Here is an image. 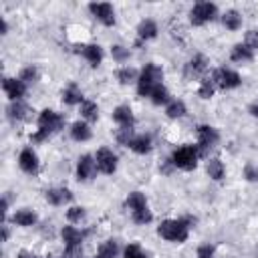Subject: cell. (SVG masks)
I'll list each match as a JSON object with an SVG mask.
<instances>
[{"label":"cell","instance_id":"obj_1","mask_svg":"<svg viewBox=\"0 0 258 258\" xmlns=\"http://www.w3.org/2000/svg\"><path fill=\"white\" fill-rule=\"evenodd\" d=\"M64 125V117L58 115L56 111H50V109H44L40 115H38V131L32 135L34 141H44L48 139L50 135L58 133Z\"/></svg>","mask_w":258,"mask_h":258},{"label":"cell","instance_id":"obj_2","mask_svg":"<svg viewBox=\"0 0 258 258\" xmlns=\"http://www.w3.org/2000/svg\"><path fill=\"white\" fill-rule=\"evenodd\" d=\"M161 79H163V71L157 64L153 62L145 64L137 79V93L141 97H151V93L161 85Z\"/></svg>","mask_w":258,"mask_h":258},{"label":"cell","instance_id":"obj_3","mask_svg":"<svg viewBox=\"0 0 258 258\" xmlns=\"http://www.w3.org/2000/svg\"><path fill=\"white\" fill-rule=\"evenodd\" d=\"M157 234L169 242H185L189 236V220H165L159 224Z\"/></svg>","mask_w":258,"mask_h":258},{"label":"cell","instance_id":"obj_4","mask_svg":"<svg viewBox=\"0 0 258 258\" xmlns=\"http://www.w3.org/2000/svg\"><path fill=\"white\" fill-rule=\"evenodd\" d=\"M125 206L131 212V218H133L135 224H149L153 220V216L147 208V200L141 191H131L125 200Z\"/></svg>","mask_w":258,"mask_h":258},{"label":"cell","instance_id":"obj_5","mask_svg":"<svg viewBox=\"0 0 258 258\" xmlns=\"http://www.w3.org/2000/svg\"><path fill=\"white\" fill-rule=\"evenodd\" d=\"M198 157H200V151H198V145H183L179 149L173 151L171 155V163L179 169H194L198 165Z\"/></svg>","mask_w":258,"mask_h":258},{"label":"cell","instance_id":"obj_6","mask_svg":"<svg viewBox=\"0 0 258 258\" xmlns=\"http://www.w3.org/2000/svg\"><path fill=\"white\" fill-rule=\"evenodd\" d=\"M216 14H218L216 4H212V2H198V4H194L191 12H189V20H191L194 26H202V24L214 20Z\"/></svg>","mask_w":258,"mask_h":258},{"label":"cell","instance_id":"obj_7","mask_svg":"<svg viewBox=\"0 0 258 258\" xmlns=\"http://www.w3.org/2000/svg\"><path fill=\"white\" fill-rule=\"evenodd\" d=\"M83 238H85V232L77 230L75 226H64L62 228V240H64V246H67V256H75V254L81 252Z\"/></svg>","mask_w":258,"mask_h":258},{"label":"cell","instance_id":"obj_8","mask_svg":"<svg viewBox=\"0 0 258 258\" xmlns=\"http://www.w3.org/2000/svg\"><path fill=\"white\" fill-rule=\"evenodd\" d=\"M212 81L220 89H236L242 83L240 75L236 71H232V69H216L214 75H212Z\"/></svg>","mask_w":258,"mask_h":258},{"label":"cell","instance_id":"obj_9","mask_svg":"<svg viewBox=\"0 0 258 258\" xmlns=\"http://www.w3.org/2000/svg\"><path fill=\"white\" fill-rule=\"evenodd\" d=\"M218 139H220V135H218V131L214 127L200 125L198 127V151H200V155H206L208 149H212L218 143Z\"/></svg>","mask_w":258,"mask_h":258},{"label":"cell","instance_id":"obj_10","mask_svg":"<svg viewBox=\"0 0 258 258\" xmlns=\"http://www.w3.org/2000/svg\"><path fill=\"white\" fill-rule=\"evenodd\" d=\"M95 161H97V169L103 171V173H107V175L115 173V169H117V155L111 149H107V147H101L97 151Z\"/></svg>","mask_w":258,"mask_h":258},{"label":"cell","instance_id":"obj_11","mask_svg":"<svg viewBox=\"0 0 258 258\" xmlns=\"http://www.w3.org/2000/svg\"><path fill=\"white\" fill-rule=\"evenodd\" d=\"M89 10L93 12V16L97 20H101L105 26H113L115 24V10L109 2H91Z\"/></svg>","mask_w":258,"mask_h":258},{"label":"cell","instance_id":"obj_12","mask_svg":"<svg viewBox=\"0 0 258 258\" xmlns=\"http://www.w3.org/2000/svg\"><path fill=\"white\" fill-rule=\"evenodd\" d=\"M2 89L6 93V97L10 101H20L26 93V83H22L20 79H12V77H4L2 79Z\"/></svg>","mask_w":258,"mask_h":258},{"label":"cell","instance_id":"obj_13","mask_svg":"<svg viewBox=\"0 0 258 258\" xmlns=\"http://www.w3.org/2000/svg\"><path fill=\"white\" fill-rule=\"evenodd\" d=\"M97 173V161L93 155H81L77 163V177L79 181H89Z\"/></svg>","mask_w":258,"mask_h":258},{"label":"cell","instance_id":"obj_14","mask_svg":"<svg viewBox=\"0 0 258 258\" xmlns=\"http://www.w3.org/2000/svg\"><path fill=\"white\" fill-rule=\"evenodd\" d=\"M18 165H20V169L24 171V173H36L38 171V155L30 149V147H26V149H22L20 151V155H18Z\"/></svg>","mask_w":258,"mask_h":258},{"label":"cell","instance_id":"obj_15","mask_svg":"<svg viewBox=\"0 0 258 258\" xmlns=\"http://www.w3.org/2000/svg\"><path fill=\"white\" fill-rule=\"evenodd\" d=\"M46 202L52 204V206H64L73 200V194L67 189V187H52V189H46Z\"/></svg>","mask_w":258,"mask_h":258},{"label":"cell","instance_id":"obj_16","mask_svg":"<svg viewBox=\"0 0 258 258\" xmlns=\"http://www.w3.org/2000/svg\"><path fill=\"white\" fill-rule=\"evenodd\" d=\"M113 121L121 127V129H131L133 127V113L129 109V105H119L113 111Z\"/></svg>","mask_w":258,"mask_h":258},{"label":"cell","instance_id":"obj_17","mask_svg":"<svg viewBox=\"0 0 258 258\" xmlns=\"http://www.w3.org/2000/svg\"><path fill=\"white\" fill-rule=\"evenodd\" d=\"M77 52H81L89 62L91 67H99L101 60H103V50L99 44H87V46H77Z\"/></svg>","mask_w":258,"mask_h":258},{"label":"cell","instance_id":"obj_18","mask_svg":"<svg viewBox=\"0 0 258 258\" xmlns=\"http://www.w3.org/2000/svg\"><path fill=\"white\" fill-rule=\"evenodd\" d=\"M127 147H129L131 151H135V153H141V155H143V153H149V151H151V137L145 135V133L133 135V137L129 139Z\"/></svg>","mask_w":258,"mask_h":258},{"label":"cell","instance_id":"obj_19","mask_svg":"<svg viewBox=\"0 0 258 258\" xmlns=\"http://www.w3.org/2000/svg\"><path fill=\"white\" fill-rule=\"evenodd\" d=\"M28 113H30V109L22 101H12L6 109V115H8L10 121H24L28 117Z\"/></svg>","mask_w":258,"mask_h":258},{"label":"cell","instance_id":"obj_20","mask_svg":"<svg viewBox=\"0 0 258 258\" xmlns=\"http://www.w3.org/2000/svg\"><path fill=\"white\" fill-rule=\"evenodd\" d=\"M206 67H208L206 58H204L202 54H198V56H194V58L185 64V77H187V79H196V77H200V75L206 71Z\"/></svg>","mask_w":258,"mask_h":258},{"label":"cell","instance_id":"obj_21","mask_svg":"<svg viewBox=\"0 0 258 258\" xmlns=\"http://www.w3.org/2000/svg\"><path fill=\"white\" fill-rule=\"evenodd\" d=\"M36 214L32 212V210H28V208H22V210H18L14 216H12V222L16 224V226H22V228H28V226H34L36 224Z\"/></svg>","mask_w":258,"mask_h":258},{"label":"cell","instance_id":"obj_22","mask_svg":"<svg viewBox=\"0 0 258 258\" xmlns=\"http://www.w3.org/2000/svg\"><path fill=\"white\" fill-rule=\"evenodd\" d=\"M157 34V24L153 22V20H141L139 22V26H137V36H139V42L141 40H149V38H153Z\"/></svg>","mask_w":258,"mask_h":258},{"label":"cell","instance_id":"obj_23","mask_svg":"<svg viewBox=\"0 0 258 258\" xmlns=\"http://www.w3.org/2000/svg\"><path fill=\"white\" fill-rule=\"evenodd\" d=\"M85 99H83V93H81V89L73 83V85H69L64 91H62V103H67V105H77V103H83Z\"/></svg>","mask_w":258,"mask_h":258},{"label":"cell","instance_id":"obj_24","mask_svg":"<svg viewBox=\"0 0 258 258\" xmlns=\"http://www.w3.org/2000/svg\"><path fill=\"white\" fill-rule=\"evenodd\" d=\"M222 24L228 28V30H238L242 26V16L238 10H226L224 16H222Z\"/></svg>","mask_w":258,"mask_h":258},{"label":"cell","instance_id":"obj_25","mask_svg":"<svg viewBox=\"0 0 258 258\" xmlns=\"http://www.w3.org/2000/svg\"><path fill=\"white\" fill-rule=\"evenodd\" d=\"M71 137L75 141H87V139H91V127L87 123H83V121H77L71 127Z\"/></svg>","mask_w":258,"mask_h":258},{"label":"cell","instance_id":"obj_26","mask_svg":"<svg viewBox=\"0 0 258 258\" xmlns=\"http://www.w3.org/2000/svg\"><path fill=\"white\" fill-rule=\"evenodd\" d=\"M254 50L248 44H236L232 48V60L234 62H244V60H252Z\"/></svg>","mask_w":258,"mask_h":258},{"label":"cell","instance_id":"obj_27","mask_svg":"<svg viewBox=\"0 0 258 258\" xmlns=\"http://www.w3.org/2000/svg\"><path fill=\"white\" fill-rule=\"evenodd\" d=\"M81 115H83V119H87V121H97V119H99V107H97V103H93V101H83V103H81Z\"/></svg>","mask_w":258,"mask_h":258},{"label":"cell","instance_id":"obj_28","mask_svg":"<svg viewBox=\"0 0 258 258\" xmlns=\"http://www.w3.org/2000/svg\"><path fill=\"white\" fill-rule=\"evenodd\" d=\"M119 254V246L115 240H107L105 244H101L99 252H97V258H117Z\"/></svg>","mask_w":258,"mask_h":258},{"label":"cell","instance_id":"obj_29","mask_svg":"<svg viewBox=\"0 0 258 258\" xmlns=\"http://www.w3.org/2000/svg\"><path fill=\"white\" fill-rule=\"evenodd\" d=\"M208 175L216 181H220L224 177V163L220 159H210L208 161Z\"/></svg>","mask_w":258,"mask_h":258},{"label":"cell","instance_id":"obj_30","mask_svg":"<svg viewBox=\"0 0 258 258\" xmlns=\"http://www.w3.org/2000/svg\"><path fill=\"white\" fill-rule=\"evenodd\" d=\"M165 113H167V117H171V119H179V117L185 115V103H183V101H171V103L167 105Z\"/></svg>","mask_w":258,"mask_h":258},{"label":"cell","instance_id":"obj_31","mask_svg":"<svg viewBox=\"0 0 258 258\" xmlns=\"http://www.w3.org/2000/svg\"><path fill=\"white\" fill-rule=\"evenodd\" d=\"M117 79H119L121 85H129V83L137 81V71L131 69V67H123V69L117 71Z\"/></svg>","mask_w":258,"mask_h":258},{"label":"cell","instance_id":"obj_32","mask_svg":"<svg viewBox=\"0 0 258 258\" xmlns=\"http://www.w3.org/2000/svg\"><path fill=\"white\" fill-rule=\"evenodd\" d=\"M214 89H216V85H214L212 77H210V79H202V81H200V89H198V95H200L202 99H210V97L214 95Z\"/></svg>","mask_w":258,"mask_h":258},{"label":"cell","instance_id":"obj_33","mask_svg":"<svg viewBox=\"0 0 258 258\" xmlns=\"http://www.w3.org/2000/svg\"><path fill=\"white\" fill-rule=\"evenodd\" d=\"M151 101H153L155 105H163V103H167V101H169V93H167V89H165L163 85H159V87L151 93Z\"/></svg>","mask_w":258,"mask_h":258},{"label":"cell","instance_id":"obj_34","mask_svg":"<svg viewBox=\"0 0 258 258\" xmlns=\"http://www.w3.org/2000/svg\"><path fill=\"white\" fill-rule=\"evenodd\" d=\"M111 56L117 60V62H125L127 58H129V48H125V46H119V44H115L113 48H111Z\"/></svg>","mask_w":258,"mask_h":258},{"label":"cell","instance_id":"obj_35","mask_svg":"<svg viewBox=\"0 0 258 258\" xmlns=\"http://www.w3.org/2000/svg\"><path fill=\"white\" fill-rule=\"evenodd\" d=\"M22 83H34L36 79H38V71H36V67H26V69H22V73H20V77H18Z\"/></svg>","mask_w":258,"mask_h":258},{"label":"cell","instance_id":"obj_36","mask_svg":"<svg viewBox=\"0 0 258 258\" xmlns=\"http://www.w3.org/2000/svg\"><path fill=\"white\" fill-rule=\"evenodd\" d=\"M67 218L69 222H81L85 218V208H79V206H73L67 210Z\"/></svg>","mask_w":258,"mask_h":258},{"label":"cell","instance_id":"obj_37","mask_svg":"<svg viewBox=\"0 0 258 258\" xmlns=\"http://www.w3.org/2000/svg\"><path fill=\"white\" fill-rule=\"evenodd\" d=\"M125 258H147L145 254H143V250L137 246V244H129L127 248H125V254H123Z\"/></svg>","mask_w":258,"mask_h":258},{"label":"cell","instance_id":"obj_38","mask_svg":"<svg viewBox=\"0 0 258 258\" xmlns=\"http://www.w3.org/2000/svg\"><path fill=\"white\" fill-rule=\"evenodd\" d=\"M244 177H246L248 181H258V167H256L254 163H248V165L244 167Z\"/></svg>","mask_w":258,"mask_h":258},{"label":"cell","instance_id":"obj_39","mask_svg":"<svg viewBox=\"0 0 258 258\" xmlns=\"http://www.w3.org/2000/svg\"><path fill=\"white\" fill-rule=\"evenodd\" d=\"M198 258H214V246L202 244V246L198 248Z\"/></svg>","mask_w":258,"mask_h":258},{"label":"cell","instance_id":"obj_40","mask_svg":"<svg viewBox=\"0 0 258 258\" xmlns=\"http://www.w3.org/2000/svg\"><path fill=\"white\" fill-rule=\"evenodd\" d=\"M246 44L254 50V48H258V30H250L248 34H246Z\"/></svg>","mask_w":258,"mask_h":258},{"label":"cell","instance_id":"obj_41","mask_svg":"<svg viewBox=\"0 0 258 258\" xmlns=\"http://www.w3.org/2000/svg\"><path fill=\"white\" fill-rule=\"evenodd\" d=\"M18 258H38V256H36V254H32V252L22 250V252H18Z\"/></svg>","mask_w":258,"mask_h":258},{"label":"cell","instance_id":"obj_42","mask_svg":"<svg viewBox=\"0 0 258 258\" xmlns=\"http://www.w3.org/2000/svg\"><path fill=\"white\" fill-rule=\"evenodd\" d=\"M250 113L258 119V103H252V105H250Z\"/></svg>","mask_w":258,"mask_h":258},{"label":"cell","instance_id":"obj_43","mask_svg":"<svg viewBox=\"0 0 258 258\" xmlns=\"http://www.w3.org/2000/svg\"><path fill=\"white\" fill-rule=\"evenodd\" d=\"M6 238H8V228L4 226V228H2V240H6Z\"/></svg>","mask_w":258,"mask_h":258},{"label":"cell","instance_id":"obj_44","mask_svg":"<svg viewBox=\"0 0 258 258\" xmlns=\"http://www.w3.org/2000/svg\"><path fill=\"white\" fill-rule=\"evenodd\" d=\"M6 30H8V24L2 20V34H6Z\"/></svg>","mask_w":258,"mask_h":258},{"label":"cell","instance_id":"obj_45","mask_svg":"<svg viewBox=\"0 0 258 258\" xmlns=\"http://www.w3.org/2000/svg\"><path fill=\"white\" fill-rule=\"evenodd\" d=\"M50 258H71V256H67V254H64V256H50Z\"/></svg>","mask_w":258,"mask_h":258},{"label":"cell","instance_id":"obj_46","mask_svg":"<svg viewBox=\"0 0 258 258\" xmlns=\"http://www.w3.org/2000/svg\"><path fill=\"white\" fill-rule=\"evenodd\" d=\"M256 258H258V256H256Z\"/></svg>","mask_w":258,"mask_h":258}]
</instances>
